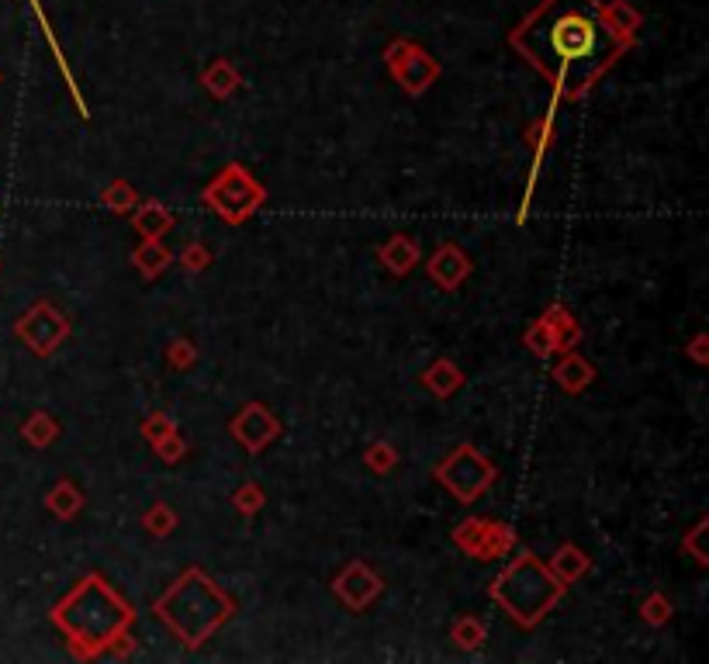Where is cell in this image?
Returning <instances> with one entry per match:
<instances>
[{"label": "cell", "mask_w": 709, "mask_h": 664, "mask_svg": "<svg viewBox=\"0 0 709 664\" xmlns=\"http://www.w3.org/2000/svg\"><path fill=\"white\" fill-rule=\"evenodd\" d=\"M526 56L557 80L568 94L582 90L613 63L616 35L599 21L585 0H550L519 35Z\"/></svg>", "instance_id": "1"}]
</instances>
